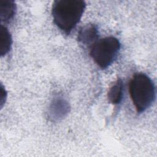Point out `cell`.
<instances>
[{"label": "cell", "mask_w": 157, "mask_h": 157, "mask_svg": "<svg viewBox=\"0 0 157 157\" xmlns=\"http://www.w3.org/2000/svg\"><path fill=\"white\" fill-rule=\"evenodd\" d=\"M86 8L80 0H57L53 2L52 14L55 25L69 34L80 20Z\"/></svg>", "instance_id": "6da1fadb"}, {"label": "cell", "mask_w": 157, "mask_h": 157, "mask_svg": "<svg viewBox=\"0 0 157 157\" xmlns=\"http://www.w3.org/2000/svg\"><path fill=\"white\" fill-rule=\"evenodd\" d=\"M129 94L136 111L141 113L154 102L155 86L148 75L142 72L136 73L129 83Z\"/></svg>", "instance_id": "7a4b0ae2"}, {"label": "cell", "mask_w": 157, "mask_h": 157, "mask_svg": "<svg viewBox=\"0 0 157 157\" xmlns=\"http://www.w3.org/2000/svg\"><path fill=\"white\" fill-rule=\"evenodd\" d=\"M120 49V42L113 36L96 40L91 47L90 55L101 69L108 67L115 59Z\"/></svg>", "instance_id": "3957f363"}, {"label": "cell", "mask_w": 157, "mask_h": 157, "mask_svg": "<svg viewBox=\"0 0 157 157\" xmlns=\"http://www.w3.org/2000/svg\"><path fill=\"white\" fill-rule=\"evenodd\" d=\"M69 104L63 98H55L51 102L48 108V117L53 121L63 118L69 111Z\"/></svg>", "instance_id": "277c9868"}, {"label": "cell", "mask_w": 157, "mask_h": 157, "mask_svg": "<svg viewBox=\"0 0 157 157\" xmlns=\"http://www.w3.org/2000/svg\"><path fill=\"white\" fill-rule=\"evenodd\" d=\"M98 38V30L93 24H88L82 27L78 32L77 40L82 44L91 45Z\"/></svg>", "instance_id": "5b68a950"}, {"label": "cell", "mask_w": 157, "mask_h": 157, "mask_svg": "<svg viewBox=\"0 0 157 157\" xmlns=\"http://www.w3.org/2000/svg\"><path fill=\"white\" fill-rule=\"evenodd\" d=\"M17 10L15 3L13 1H0V20L5 23L13 19Z\"/></svg>", "instance_id": "8992f818"}, {"label": "cell", "mask_w": 157, "mask_h": 157, "mask_svg": "<svg viewBox=\"0 0 157 157\" xmlns=\"http://www.w3.org/2000/svg\"><path fill=\"white\" fill-rule=\"evenodd\" d=\"M123 82L120 78L117 79L110 87L107 93V98L110 103L118 104L123 97Z\"/></svg>", "instance_id": "52a82bcc"}, {"label": "cell", "mask_w": 157, "mask_h": 157, "mask_svg": "<svg viewBox=\"0 0 157 157\" xmlns=\"http://www.w3.org/2000/svg\"><path fill=\"white\" fill-rule=\"evenodd\" d=\"M0 53L2 56L10 51L12 44L11 34L8 29L3 25H1L0 28Z\"/></svg>", "instance_id": "ba28073f"}, {"label": "cell", "mask_w": 157, "mask_h": 157, "mask_svg": "<svg viewBox=\"0 0 157 157\" xmlns=\"http://www.w3.org/2000/svg\"><path fill=\"white\" fill-rule=\"evenodd\" d=\"M7 97V93L6 90L3 88V86L1 85V100H0V104H1V107L2 108L3 106V104L6 102V99Z\"/></svg>", "instance_id": "9c48e42d"}]
</instances>
